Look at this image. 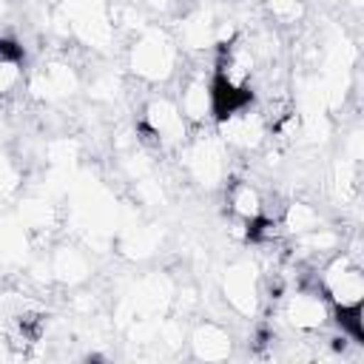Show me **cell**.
I'll return each instance as SVG.
<instances>
[{
	"label": "cell",
	"instance_id": "1",
	"mask_svg": "<svg viewBox=\"0 0 364 364\" xmlns=\"http://www.w3.org/2000/svg\"><path fill=\"white\" fill-rule=\"evenodd\" d=\"M208 97H210V114H213L216 122L230 119L236 111H242V108H247V105L253 102V91H250L247 85H236V82L225 74L222 65L216 68V74H213V80H210Z\"/></svg>",
	"mask_w": 364,
	"mask_h": 364
},
{
	"label": "cell",
	"instance_id": "2",
	"mask_svg": "<svg viewBox=\"0 0 364 364\" xmlns=\"http://www.w3.org/2000/svg\"><path fill=\"white\" fill-rule=\"evenodd\" d=\"M336 324L341 327V333H347L353 341L364 344V318H361V299H355L353 304H336L333 310Z\"/></svg>",
	"mask_w": 364,
	"mask_h": 364
},
{
	"label": "cell",
	"instance_id": "3",
	"mask_svg": "<svg viewBox=\"0 0 364 364\" xmlns=\"http://www.w3.org/2000/svg\"><path fill=\"white\" fill-rule=\"evenodd\" d=\"M23 60H26V48L11 37H0V63H23Z\"/></svg>",
	"mask_w": 364,
	"mask_h": 364
},
{
	"label": "cell",
	"instance_id": "4",
	"mask_svg": "<svg viewBox=\"0 0 364 364\" xmlns=\"http://www.w3.org/2000/svg\"><path fill=\"white\" fill-rule=\"evenodd\" d=\"M270 228H273V222L267 216H253V219H247V239L250 242H259V239L267 236Z\"/></svg>",
	"mask_w": 364,
	"mask_h": 364
}]
</instances>
